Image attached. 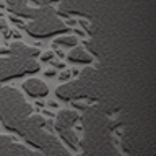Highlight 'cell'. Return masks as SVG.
Listing matches in <instances>:
<instances>
[{
	"label": "cell",
	"mask_w": 156,
	"mask_h": 156,
	"mask_svg": "<svg viewBox=\"0 0 156 156\" xmlns=\"http://www.w3.org/2000/svg\"><path fill=\"white\" fill-rule=\"evenodd\" d=\"M47 120L41 114H29L21 122V125L16 129L15 133H18L24 140V143L31 145L36 151H41L49 156H67L68 151L65 145L58 136H55L51 132H46Z\"/></svg>",
	"instance_id": "cell-1"
},
{
	"label": "cell",
	"mask_w": 156,
	"mask_h": 156,
	"mask_svg": "<svg viewBox=\"0 0 156 156\" xmlns=\"http://www.w3.org/2000/svg\"><path fill=\"white\" fill-rule=\"evenodd\" d=\"M33 112L31 104L24 99L23 94L16 88L7 86L5 98L0 107V122L7 130L16 132V129L21 125V122Z\"/></svg>",
	"instance_id": "cell-2"
},
{
	"label": "cell",
	"mask_w": 156,
	"mask_h": 156,
	"mask_svg": "<svg viewBox=\"0 0 156 156\" xmlns=\"http://www.w3.org/2000/svg\"><path fill=\"white\" fill-rule=\"evenodd\" d=\"M21 28L34 39H46L52 36H58L68 31L67 23L62 18L57 16V12L52 10L46 15H41L37 18L29 20L28 23L21 24Z\"/></svg>",
	"instance_id": "cell-3"
},
{
	"label": "cell",
	"mask_w": 156,
	"mask_h": 156,
	"mask_svg": "<svg viewBox=\"0 0 156 156\" xmlns=\"http://www.w3.org/2000/svg\"><path fill=\"white\" fill-rule=\"evenodd\" d=\"M96 70L94 68H86L81 72L78 80L68 81L65 85H60L55 90V96L60 101H76L81 98L91 96L94 90V81H96Z\"/></svg>",
	"instance_id": "cell-4"
},
{
	"label": "cell",
	"mask_w": 156,
	"mask_h": 156,
	"mask_svg": "<svg viewBox=\"0 0 156 156\" xmlns=\"http://www.w3.org/2000/svg\"><path fill=\"white\" fill-rule=\"evenodd\" d=\"M41 70V65L36 58L3 55L0 57V83L12 78H20L24 75H33Z\"/></svg>",
	"instance_id": "cell-5"
},
{
	"label": "cell",
	"mask_w": 156,
	"mask_h": 156,
	"mask_svg": "<svg viewBox=\"0 0 156 156\" xmlns=\"http://www.w3.org/2000/svg\"><path fill=\"white\" fill-rule=\"evenodd\" d=\"M29 0H5V7L8 8V12L16 16L20 20H33V18H37L41 15H46L49 12H52V7L51 5H36V7H31L28 3Z\"/></svg>",
	"instance_id": "cell-6"
},
{
	"label": "cell",
	"mask_w": 156,
	"mask_h": 156,
	"mask_svg": "<svg viewBox=\"0 0 156 156\" xmlns=\"http://www.w3.org/2000/svg\"><path fill=\"white\" fill-rule=\"evenodd\" d=\"M39 151L20 143L10 135H0V156H36Z\"/></svg>",
	"instance_id": "cell-7"
},
{
	"label": "cell",
	"mask_w": 156,
	"mask_h": 156,
	"mask_svg": "<svg viewBox=\"0 0 156 156\" xmlns=\"http://www.w3.org/2000/svg\"><path fill=\"white\" fill-rule=\"evenodd\" d=\"M2 55H15V57H26V58H37L39 57V49L26 46L21 41L12 42L7 49H0Z\"/></svg>",
	"instance_id": "cell-8"
},
{
	"label": "cell",
	"mask_w": 156,
	"mask_h": 156,
	"mask_svg": "<svg viewBox=\"0 0 156 156\" xmlns=\"http://www.w3.org/2000/svg\"><path fill=\"white\" fill-rule=\"evenodd\" d=\"M78 120H80V114H78L76 111L62 109L57 114L55 122H54L52 125H54V129H55V132H62V130H67V129H73Z\"/></svg>",
	"instance_id": "cell-9"
},
{
	"label": "cell",
	"mask_w": 156,
	"mask_h": 156,
	"mask_svg": "<svg viewBox=\"0 0 156 156\" xmlns=\"http://www.w3.org/2000/svg\"><path fill=\"white\" fill-rule=\"evenodd\" d=\"M21 88L28 96L34 98V99H41L49 94V86L39 78H28L26 81H23Z\"/></svg>",
	"instance_id": "cell-10"
},
{
	"label": "cell",
	"mask_w": 156,
	"mask_h": 156,
	"mask_svg": "<svg viewBox=\"0 0 156 156\" xmlns=\"http://www.w3.org/2000/svg\"><path fill=\"white\" fill-rule=\"evenodd\" d=\"M67 58H68L72 63H91V62H93L91 54L88 52L85 47H81V46L72 47V51L67 54Z\"/></svg>",
	"instance_id": "cell-11"
},
{
	"label": "cell",
	"mask_w": 156,
	"mask_h": 156,
	"mask_svg": "<svg viewBox=\"0 0 156 156\" xmlns=\"http://www.w3.org/2000/svg\"><path fill=\"white\" fill-rule=\"evenodd\" d=\"M54 44L58 47H75L78 46V37L76 36H73V34H58V37L57 39H54Z\"/></svg>",
	"instance_id": "cell-12"
},
{
	"label": "cell",
	"mask_w": 156,
	"mask_h": 156,
	"mask_svg": "<svg viewBox=\"0 0 156 156\" xmlns=\"http://www.w3.org/2000/svg\"><path fill=\"white\" fill-rule=\"evenodd\" d=\"M54 54L52 51H47V52H42L41 54V62H51V60H54Z\"/></svg>",
	"instance_id": "cell-13"
},
{
	"label": "cell",
	"mask_w": 156,
	"mask_h": 156,
	"mask_svg": "<svg viewBox=\"0 0 156 156\" xmlns=\"http://www.w3.org/2000/svg\"><path fill=\"white\" fill-rule=\"evenodd\" d=\"M31 2H34L36 5H41V7H44V5H51L54 2H58V0H31Z\"/></svg>",
	"instance_id": "cell-14"
},
{
	"label": "cell",
	"mask_w": 156,
	"mask_h": 156,
	"mask_svg": "<svg viewBox=\"0 0 156 156\" xmlns=\"http://www.w3.org/2000/svg\"><path fill=\"white\" fill-rule=\"evenodd\" d=\"M5 90H7V86L0 85V107H2V102H3V98H5Z\"/></svg>",
	"instance_id": "cell-15"
},
{
	"label": "cell",
	"mask_w": 156,
	"mask_h": 156,
	"mask_svg": "<svg viewBox=\"0 0 156 156\" xmlns=\"http://www.w3.org/2000/svg\"><path fill=\"white\" fill-rule=\"evenodd\" d=\"M70 76H72V73H70V72H63L62 75H60V80H62V81H65V80H68Z\"/></svg>",
	"instance_id": "cell-16"
},
{
	"label": "cell",
	"mask_w": 156,
	"mask_h": 156,
	"mask_svg": "<svg viewBox=\"0 0 156 156\" xmlns=\"http://www.w3.org/2000/svg\"><path fill=\"white\" fill-rule=\"evenodd\" d=\"M54 75H55V70H54V68H51V70L46 72V76H54Z\"/></svg>",
	"instance_id": "cell-17"
},
{
	"label": "cell",
	"mask_w": 156,
	"mask_h": 156,
	"mask_svg": "<svg viewBox=\"0 0 156 156\" xmlns=\"http://www.w3.org/2000/svg\"><path fill=\"white\" fill-rule=\"evenodd\" d=\"M55 67H57V68H63V67H65V65H63L62 62H57V63H55Z\"/></svg>",
	"instance_id": "cell-18"
},
{
	"label": "cell",
	"mask_w": 156,
	"mask_h": 156,
	"mask_svg": "<svg viewBox=\"0 0 156 156\" xmlns=\"http://www.w3.org/2000/svg\"><path fill=\"white\" fill-rule=\"evenodd\" d=\"M47 104H49V106H51V107H55V106H57V102H54V101H49V102H47Z\"/></svg>",
	"instance_id": "cell-19"
}]
</instances>
